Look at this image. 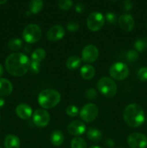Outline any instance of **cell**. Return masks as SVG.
<instances>
[{
	"label": "cell",
	"mask_w": 147,
	"mask_h": 148,
	"mask_svg": "<svg viewBox=\"0 0 147 148\" xmlns=\"http://www.w3.org/2000/svg\"><path fill=\"white\" fill-rule=\"evenodd\" d=\"M30 64L28 57L20 52L11 53L5 61V67L7 72L15 77H22L25 75L30 69Z\"/></svg>",
	"instance_id": "cell-1"
},
{
	"label": "cell",
	"mask_w": 147,
	"mask_h": 148,
	"mask_svg": "<svg viewBox=\"0 0 147 148\" xmlns=\"http://www.w3.org/2000/svg\"><path fill=\"white\" fill-rule=\"evenodd\" d=\"M123 119L129 127L133 128L139 127L145 121L144 109L139 104H129L124 109Z\"/></svg>",
	"instance_id": "cell-2"
},
{
	"label": "cell",
	"mask_w": 147,
	"mask_h": 148,
	"mask_svg": "<svg viewBox=\"0 0 147 148\" xmlns=\"http://www.w3.org/2000/svg\"><path fill=\"white\" fill-rule=\"evenodd\" d=\"M61 98L60 93L57 90L46 89L40 92L37 101L42 108L44 109H49L57 106L61 101Z\"/></svg>",
	"instance_id": "cell-3"
},
{
	"label": "cell",
	"mask_w": 147,
	"mask_h": 148,
	"mask_svg": "<svg viewBox=\"0 0 147 148\" xmlns=\"http://www.w3.org/2000/svg\"><path fill=\"white\" fill-rule=\"evenodd\" d=\"M97 89L106 98H111L117 92V85L112 79L107 77L100 78L97 82Z\"/></svg>",
	"instance_id": "cell-4"
},
{
	"label": "cell",
	"mask_w": 147,
	"mask_h": 148,
	"mask_svg": "<svg viewBox=\"0 0 147 148\" xmlns=\"http://www.w3.org/2000/svg\"><path fill=\"white\" fill-rule=\"evenodd\" d=\"M42 31L40 27L35 24H30L26 26L22 33V38L28 43H35L39 41L41 38Z\"/></svg>",
	"instance_id": "cell-5"
},
{
	"label": "cell",
	"mask_w": 147,
	"mask_h": 148,
	"mask_svg": "<svg viewBox=\"0 0 147 148\" xmlns=\"http://www.w3.org/2000/svg\"><path fill=\"white\" fill-rule=\"evenodd\" d=\"M129 68L122 62H115L110 69V75L116 80H122L129 75Z\"/></svg>",
	"instance_id": "cell-6"
},
{
	"label": "cell",
	"mask_w": 147,
	"mask_h": 148,
	"mask_svg": "<svg viewBox=\"0 0 147 148\" xmlns=\"http://www.w3.org/2000/svg\"><path fill=\"white\" fill-rule=\"evenodd\" d=\"M105 18L103 14L98 12H94L89 14L86 20V25L91 31L96 32L100 30L105 24Z\"/></svg>",
	"instance_id": "cell-7"
},
{
	"label": "cell",
	"mask_w": 147,
	"mask_h": 148,
	"mask_svg": "<svg viewBox=\"0 0 147 148\" xmlns=\"http://www.w3.org/2000/svg\"><path fill=\"white\" fill-rule=\"evenodd\" d=\"M98 115V108L95 104L88 103L82 107L79 111L81 119L85 122H92L95 121Z\"/></svg>",
	"instance_id": "cell-8"
},
{
	"label": "cell",
	"mask_w": 147,
	"mask_h": 148,
	"mask_svg": "<svg viewBox=\"0 0 147 148\" xmlns=\"http://www.w3.org/2000/svg\"><path fill=\"white\" fill-rule=\"evenodd\" d=\"M128 145L131 148H146V136L141 133H131L128 137Z\"/></svg>",
	"instance_id": "cell-9"
},
{
	"label": "cell",
	"mask_w": 147,
	"mask_h": 148,
	"mask_svg": "<svg viewBox=\"0 0 147 148\" xmlns=\"http://www.w3.org/2000/svg\"><path fill=\"white\" fill-rule=\"evenodd\" d=\"M50 116L49 113L43 108L36 109L33 115V121L35 125L38 127H45L48 124Z\"/></svg>",
	"instance_id": "cell-10"
},
{
	"label": "cell",
	"mask_w": 147,
	"mask_h": 148,
	"mask_svg": "<svg viewBox=\"0 0 147 148\" xmlns=\"http://www.w3.org/2000/svg\"><path fill=\"white\" fill-rule=\"evenodd\" d=\"M98 56H99V51L97 48L94 45H87L82 50V60L86 63L95 62L97 59Z\"/></svg>",
	"instance_id": "cell-11"
},
{
	"label": "cell",
	"mask_w": 147,
	"mask_h": 148,
	"mask_svg": "<svg viewBox=\"0 0 147 148\" xmlns=\"http://www.w3.org/2000/svg\"><path fill=\"white\" fill-rule=\"evenodd\" d=\"M118 23H119L120 27L124 31L126 32H130L133 30L134 28V26H135V21H134L133 17L131 14H127V13L122 14L120 17Z\"/></svg>",
	"instance_id": "cell-12"
},
{
	"label": "cell",
	"mask_w": 147,
	"mask_h": 148,
	"mask_svg": "<svg viewBox=\"0 0 147 148\" xmlns=\"http://www.w3.org/2000/svg\"><path fill=\"white\" fill-rule=\"evenodd\" d=\"M64 35V28L59 25L53 26L47 32V38L50 41H58L63 38Z\"/></svg>",
	"instance_id": "cell-13"
},
{
	"label": "cell",
	"mask_w": 147,
	"mask_h": 148,
	"mask_svg": "<svg viewBox=\"0 0 147 148\" xmlns=\"http://www.w3.org/2000/svg\"><path fill=\"white\" fill-rule=\"evenodd\" d=\"M67 130L72 135H82L86 131V126H85L84 123L83 121L76 120V121H74L72 122H71L68 125Z\"/></svg>",
	"instance_id": "cell-14"
},
{
	"label": "cell",
	"mask_w": 147,
	"mask_h": 148,
	"mask_svg": "<svg viewBox=\"0 0 147 148\" xmlns=\"http://www.w3.org/2000/svg\"><path fill=\"white\" fill-rule=\"evenodd\" d=\"M16 114L22 119L27 120L33 115V110L27 104L20 103L16 108Z\"/></svg>",
	"instance_id": "cell-15"
},
{
	"label": "cell",
	"mask_w": 147,
	"mask_h": 148,
	"mask_svg": "<svg viewBox=\"0 0 147 148\" xmlns=\"http://www.w3.org/2000/svg\"><path fill=\"white\" fill-rule=\"evenodd\" d=\"M13 86L10 80L0 78V96H7L12 92Z\"/></svg>",
	"instance_id": "cell-16"
},
{
	"label": "cell",
	"mask_w": 147,
	"mask_h": 148,
	"mask_svg": "<svg viewBox=\"0 0 147 148\" xmlns=\"http://www.w3.org/2000/svg\"><path fill=\"white\" fill-rule=\"evenodd\" d=\"M4 145L5 148H20V140L17 136L10 134L4 139Z\"/></svg>",
	"instance_id": "cell-17"
},
{
	"label": "cell",
	"mask_w": 147,
	"mask_h": 148,
	"mask_svg": "<svg viewBox=\"0 0 147 148\" xmlns=\"http://www.w3.org/2000/svg\"><path fill=\"white\" fill-rule=\"evenodd\" d=\"M80 75L86 80L92 79L95 75V69L90 64H86L82 66L80 69Z\"/></svg>",
	"instance_id": "cell-18"
},
{
	"label": "cell",
	"mask_w": 147,
	"mask_h": 148,
	"mask_svg": "<svg viewBox=\"0 0 147 148\" xmlns=\"http://www.w3.org/2000/svg\"><path fill=\"white\" fill-rule=\"evenodd\" d=\"M50 143L55 146H61L64 141V135L60 130H54L50 136Z\"/></svg>",
	"instance_id": "cell-19"
},
{
	"label": "cell",
	"mask_w": 147,
	"mask_h": 148,
	"mask_svg": "<svg viewBox=\"0 0 147 148\" xmlns=\"http://www.w3.org/2000/svg\"><path fill=\"white\" fill-rule=\"evenodd\" d=\"M43 7V0H31L29 4V11L31 14H37Z\"/></svg>",
	"instance_id": "cell-20"
},
{
	"label": "cell",
	"mask_w": 147,
	"mask_h": 148,
	"mask_svg": "<svg viewBox=\"0 0 147 148\" xmlns=\"http://www.w3.org/2000/svg\"><path fill=\"white\" fill-rule=\"evenodd\" d=\"M66 67L70 70H75L81 65V59L77 56H71L66 61Z\"/></svg>",
	"instance_id": "cell-21"
},
{
	"label": "cell",
	"mask_w": 147,
	"mask_h": 148,
	"mask_svg": "<svg viewBox=\"0 0 147 148\" xmlns=\"http://www.w3.org/2000/svg\"><path fill=\"white\" fill-rule=\"evenodd\" d=\"M87 138L93 142H99L102 138V134L100 130L97 129H89L87 132Z\"/></svg>",
	"instance_id": "cell-22"
},
{
	"label": "cell",
	"mask_w": 147,
	"mask_h": 148,
	"mask_svg": "<svg viewBox=\"0 0 147 148\" xmlns=\"http://www.w3.org/2000/svg\"><path fill=\"white\" fill-rule=\"evenodd\" d=\"M22 40L18 38H14L9 40L8 42V48L11 51H19L22 46Z\"/></svg>",
	"instance_id": "cell-23"
},
{
	"label": "cell",
	"mask_w": 147,
	"mask_h": 148,
	"mask_svg": "<svg viewBox=\"0 0 147 148\" xmlns=\"http://www.w3.org/2000/svg\"><path fill=\"white\" fill-rule=\"evenodd\" d=\"M46 51L43 49H35L34 51L32 53L31 55V59L32 61H34V62H40L41 61H43V59L46 57Z\"/></svg>",
	"instance_id": "cell-24"
},
{
	"label": "cell",
	"mask_w": 147,
	"mask_h": 148,
	"mask_svg": "<svg viewBox=\"0 0 147 148\" xmlns=\"http://www.w3.org/2000/svg\"><path fill=\"white\" fill-rule=\"evenodd\" d=\"M134 48L138 52H143L147 49V38H141L135 40Z\"/></svg>",
	"instance_id": "cell-25"
},
{
	"label": "cell",
	"mask_w": 147,
	"mask_h": 148,
	"mask_svg": "<svg viewBox=\"0 0 147 148\" xmlns=\"http://www.w3.org/2000/svg\"><path fill=\"white\" fill-rule=\"evenodd\" d=\"M71 148H86V143L83 138L81 137H75L71 140Z\"/></svg>",
	"instance_id": "cell-26"
},
{
	"label": "cell",
	"mask_w": 147,
	"mask_h": 148,
	"mask_svg": "<svg viewBox=\"0 0 147 148\" xmlns=\"http://www.w3.org/2000/svg\"><path fill=\"white\" fill-rule=\"evenodd\" d=\"M139 57V53L136 50H129L126 53V59L129 62H135L138 60Z\"/></svg>",
	"instance_id": "cell-27"
},
{
	"label": "cell",
	"mask_w": 147,
	"mask_h": 148,
	"mask_svg": "<svg viewBox=\"0 0 147 148\" xmlns=\"http://www.w3.org/2000/svg\"><path fill=\"white\" fill-rule=\"evenodd\" d=\"M73 6L72 0H59V7L63 10H69Z\"/></svg>",
	"instance_id": "cell-28"
},
{
	"label": "cell",
	"mask_w": 147,
	"mask_h": 148,
	"mask_svg": "<svg viewBox=\"0 0 147 148\" xmlns=\"http://www.w3.org/2000/svg\"><path fill=\"white\" fill-rule=\"evenodd\" d=\"M66 113L68 116L71 117H75L79 114V108L76 106L71 105L66 108Z\"/></svg>",
	"instance_id": "cell-29"
},
{
	"label": "cell",
	"mask_w": 147,
	"mask_h": 148,
	"mask_svg": "<svg viewBox=\"0 0 147 148\" xmlns=\"http://www.w3.org/2000/svg\"><path fill=\"white\" fill-rule=\"evenodd\" d=\"M40 62H34V61H32L30 62V73L32 75H37L40 72Z\"/></svg>",
	"instance_id": "cell-30"
},
{
	"label": "cell",
	"mask_w": 147,
	"mask_h": 148,
	"mask_svg": "<svg viewBox=\"0 0 147 148\" xmlns=\"http://www.w3.org/2000/svg\"><path fill=\"white\" fill-rule=\"evenodd\" d=\"M138 79L142 82H146L147 81V67H141L139 69L137 73Z\"/></svg>",
	"instance_id": "cell-31"
},
{
	"label": "cell",
	"mask_w": 147,
	"mask_h": 148,
	"mask_svg": "<svg viewBox=\"0 0 147 148\" xmlns=\"http://www.w3.org/2000/svg\"><path fill=\"white\" fill-rule=\"evenodd\" d=\"M105 20L109 24L115 25L117 22L116 14L113 12H108L105 15Z\"/></svg>",
	"instance_id": "cell-32"
},
{
	"label": "cell",
	"mask_w": 147,
	"mask_h": 148,
	"mask_svg": "<svg viewBox=\"0 0 147 148\" xmlns=\"http://www.w3.org/2000/svg\"><path fill=\"white\" fill-rule=\"evenodd\" d=\"M85 95H86V98L89 100H94L97 98V92L96 90L93 89V88H89L85 92Z\"/></svg>",
	"instance_id": "cell-33"
},
{
	"label": "cell",
	"mask_w": 147,
	"mask_h": 148,
	"mask_svg": "<svg viewBox=\"0 0 147 148\" xmlns=\"http://www.w3.org/2000/svg\"><path fill=\"white\" fill-rule=\"evenodd\" d=\"M67 30L70 32H75L77 31L79 28V25L76 22H69L66 25Z\"/></svg>",
	"instance_id": "cell-34"
},
{
	"label": "cell",
	"mask_w": 147,
	"mask_h": 148,
	"mask_svg": "<svg viewBox=\"0 0 147 148\" xmlns=\"http://www.w3.org/2000/svg\"><path fill=\"white\" fill-rule=\"evenodd\" d=\"M133 2L131 0H125L123 2V9L125 11H130L133 9Z\"/></svg>",
	"instance_id": "cell-35"
},
{
	"label": "cell",
	"mask_w": 147,
	"mask_h": 148,
	"mask_svg": "<svg viewBox=\"0 0 147 148\" xmlns=\"http://www.w3.org/2000/svg\"><path fill=\"white\" fill-rule=\"evenodd\" d=\"M75 11L77 13H82L84 11V7L82 4L78 3L76 6H75Z\"/></svg>",
	"instance_id": "cell-36"
},
{
	"label": "cell",
	"mask_w": 147,
	"mask_h": 148,
	"mask_svg": "<svg viewBox=\"0 0 147 148\" xmlns=\"http://www.w3.org/2000/svg\"><path fill=\"white\" fill-rule=\"evenodd\" d=\"M105 144H106V145L110 148H112L114 146H115V143H114V142L112 141V140H110V139L106 140V141H105Z\"/></svg>",
	"instance_id": "cell-37"
},
{
	"label": "cell",
	"mask_w": 147,
	"mask_h": 148,
	"mask_svg": "<svg viewBox=\"0 0 147 148\" xmlns=\"http://www.w3.org/2000/svg\"><path fill=\"white\" fill-rule=\"evenodd\" d=\"M5 104V101L2 98H0V108H2Z\"/></svg>",
	"instance_id": "cell-38"
},
{
	"label": "cell",
	"mask_w": 147,
	"mask_h": 148,
	"mask_svg": "<svg viewBox=\"0 0 147 148\" xmlns=\"http://www.w3.org/2000/svg\"><path fill=\"white\" fill-rule=\"evenodd\" d=\"M3 73H4V69H3L2 65L0 64V77L3 75Z\"/></svg>",
	"instance_id": "cell-39"
},
{
	"label": "cell",
	"mask_w": 147,
	"mask_h": 148,
	"mask_svg": "<svg viewBox=\"0 0 147 148\" xmlns=\"http://www.w3.org/2000/svg\"><path fill=\"white\" fill-rule=\"evenodd\" d=\"M24 51H25L26 52H27V53H28V52H30V47H29L28 49H27V46H26V47L24 48Z\"/></svg>",
	"instance_id": "cell-40"
},
{
	"label": "cell",
	"mask_w": 147,
	"mask_h": 148,
	"mask_svg": "<svg viewBox=\"0 0 147 148\" xmlns=\"http://www.w3.org/2000/svg\"><path fill=\"white\" fill-rule=\"evenodd\" d=\"M7 1V0H0V4H3L4 3H6Z\"/></svg>",
	"instance_id": "cell-41"
},
{
	"label": "cell",
	"mask_w": 147,
	"mask_h": 148,
	"mask_svg": "<svg viewBox=\"0 0 147 148\" xmlns=\"http://www.w3.org/2000/svg\"><path fill=\"white\" fill-rule=\"evenodd\" d=\"M89 148H102V147H99V146H92V147H91Z\"/></svg>",
	"instance_id": "cell-42"
},
{
	"label": "cell",
	"mask_w": 147,
	"mask_h": 148,
	"mask_svg": "<svg viewBox=\"0 0 147 148\" xmlns=\"http://www.w3.org/2000/svg\"><path fill=\"white\" fill-rule=\"evenodd\" d=\"M110 1H112V2H116V1H118V0H110Z\"/></svg>",
	"instance_id": "cell-43"
},
{
	"label": "cell",
	"mask_w": 147,
	"mask_h": 148,
	"mask_svg": "<svg viewBox=\"0 0 147 148\" xmlns=\"http://www.w3.org/2000/svg\"><path fill=\"white\" fill-rule=\"evenodd\" d=\"M0 121H1V116H0Z\"/></svg>",
	"instance_id": "cell-44"
},
{
	"label": "cell",
	"mask_w": 147,
	"mask_h": 148,
	"mask_svg": "<svg viewBox=\"0 0 147 148\" xmlns=\"http://www.w3.org/2000/svg\"><path fill=\"white\" fill-rule=\"evenodd\" d=\"M0 148H2V147H1V146H0Z\"/></svg>",
	"instance_id": "cell-45"
},
{
	"label": "cell",
	"mask_w": 147,
	"mask_h": 148,
	"mask_svg": "<svg viewBox=\"0 0 147 148\" xmlns=\"http://www.w3.org/2000/svg\"><path fill=\"white\" fill-rule=\"evenodd\" d=\"M146 27H147V23H146Z\"/></svg>",
	"instance_id": "cell-46"
},
{
	"label": "cell",
	"mask_w": 147,
	"mask_h": 148,
	"mask_svg": "<svg viewBox=\"0 0 147 148\" xmlns=\"http://www.w3.org/2000/svg\"><path fill=\"white\" fill-rule=\"evenodd\" d=\"M120 148H123V147H120Z\"/></svg>",
	"instance_id": "cell-47"
}]
</instances>
